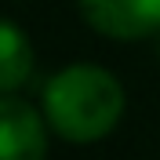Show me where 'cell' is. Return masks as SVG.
I'll return each instance as SVG.
<instances>
[{
	"mask_svg": "<svg viewBox=\"0 0 160 160\" xmlns=\"http://www.w3.org/2000/svg\"><path fill=\"white\" fill-rule=\"evenodd\" d=\"M88 26L113 40H142L160 33V0H80Z\"/></svg>",
	"mask_w": 160,
	"mask_h": 160,
	"instance_id": "obj_2",
	"label": "cell"
},
{
	"mask_svg": "<svg viewBox=\"0 0 160 160\" xmlns=\"http://www.w3.org/2000/svg\"><path fill=\"white\" fill-rule=\"evenodd\" d=\"M44 117L66 142H98L124 117V88L102 66H69L48 80Z\"/></svg>",
	"mask_w": 160,
	"mask_h": 160,
	"instance_id": "obj_1",
	"label": "cell"
},
{
	"mask_svg": "<svg viewBox=\"0 0 160 160\" xmlns=\"http://www.w3.org/2000/svg\"><path fill=\"white\" fill-rule=\"evenodd\" d=\"M48 131L44 120L22 98H0V160H44Z\"/></svg>",
	"mask_w": 160,
	"mask_h": 160,
	"instance_id": "obj_3",
	"label": "cell"
},
{
	"mask_svg": "<svg viewBox=\"0 0 160 160\" xmlns=\"http://www.w3.org/2000/svg\"><path fill=\"white\" fill-rule=\"evenodd\" d=\"M33 77V44L29 37L11 26L0 22V91H18L26 80Z\"/></svg>",
	"mask_w": 160,
	"mask_h": 160,
	"instance_id": "obj_4",
	"label": "cell"
}]
</instances>
